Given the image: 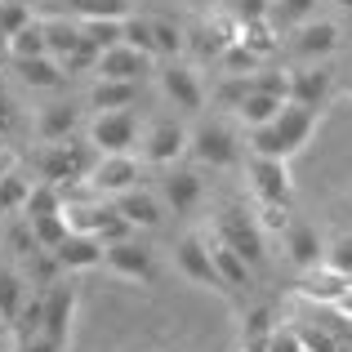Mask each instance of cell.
Here are the masks:
<instances>
[{
	"mask_svg": "<svg viewBox=\"0 0 352 352\" xmlns=\"http://www.w3.org/2000/svg\"><path fill=\"white\" fill-rule=\"evenodd\" d=\"M321 263L352 281V232H339L335 241H326V258H321Z\"/></svg>",
	"mask_w": 352,
	"mask_h": 352,
	"instance_id": "obj_35",
	"label": "cell"
},
{
	"mask_svg": "<svg viewBox=\"0 0 352 352\" xmlns=\"http://www.w3.org/2000/svg\"><path fill=\"white\" fill-rule=\"evenodd\" d=\"M5 54H9V58H36V54H50V41H45L41 14H36L18 36H9V41H5Z\"/></svg>",
	"mask_w": 352,
	"mask_h": 352,
	"instance_id": "obj_30",
	"label": "cell"
},
{
	"mask_svg": "<svg viewBox=\"0 0 352 352\" xmlns=\"http://www.w3.org/2000/svg\"><path fill=\"white\" fill-rule=\"evenodd\" d=\"M63 63V72H67V76H85V72H98V50L94 45H80V50H72L67 58H58Z\"/></svg>",
	"mask_w": 352,
	"mask_h": 352,
	"instance_id": "obj_38",
	"label": "cell"
},
{
	"mask_svg": "<svg viewBox=\"0 0 352 352\" xmlns=\"http://www.w3.org/2000/svg\"><path fill=\"white\" fill-rule=\"evenodd\" d=\"M188 156L206 170H228L241 161V134L228 120H201L188 129Z\"/></svg>",
	"mask_w": 352,
	"mask_h": 352,
	"instance_id": "obj_4",
	"label": "cell"
},
{
	"mask_svg": "<svg viewBox=\"0 0 352 352\" xmlns=\"http://www.w3.org/2000/svg\"><path fill=\"white\" fill-rule=\"evenodd\" d=\"M103 263H107V272H112V276H120V281H138V285H152L156 281V258H152V250L138 245L134 236L103 245Z\"/></svg>",
	"mask_w": 352,
	"mask_h": 352,
	"instance_id": "obj_9",
	"label": "cell"
},
{
	"mask_svg": "<svg viewBox=\"0 0 352 352\" xmlns=\"http://www.w3.org/2000/svg\"><path fill=\"white\" fill-rule=\"evenodd\" d=\"M67 201H63V188L58 183H45L36 179L32 192H27V206H23V219H45V214H63Z\"/></svg>",
	"mask_w": 352,
	"mask_h": 352,
	"instance_id": "obj_28",
	"label": "cell"
},
{
	"mask_svg": "<svg viewBox=\"0 0 352 352\" xmlns=\"http://www.w3.org/2000/svg\"><path fill=\"white\" fill-rule=\"evenodd\" d=\"M250 174V192L258 206H290L294 201V179H290V161H272V156H254L245 161Z\"/></svg>",
	"mask_w": 352,
	"mask_h": 352,
	"instance_id": "obj_8",
	"label": "cell"
},
{
	"mask_svg": "<svg viewBox=\"0 0 352 352\" xmlns=\"http://www.w3.org/2000/svg\"><path fill=\"white\" fill-rule=\"evenodd\" d=\"M125 45H134V50H143L147 58L161 63V54H156V36H152V18H125Z\"/></svg>",
	"mask_w": 352,
	"mask_h": 352,
	"instance_id": "obj_36",
	"label": "cell"
},
{
	"mask_svg": "<svg viewBox=\"0 0 352 352\" xmlns=\"http://www.w3.org/2000/svg\"><path fill=\"white\" fill-rule=\"evenodd\" d=\"M9 63H14L18 80H23L27 89H41V94H54V89H63V85L72 80L54 54H36V58H9Z\"/></svg>",
	"mask_w": 352,
	"mask_h": 352,
	"instance_id": "obj_20",
	"label": "cell"
},
{
	"mask_svg": "<svg viewBox=\"0 0 352 352\" xmlns=\"http://www.w3.org/2000/svg\"><path fill=\"white\" fill-rule=\"evenodd\" d=\"M54 258L63 263V272H89L103 263V241L89 232H67V241L54 250Z\"/></svg>",
	"mask_w": 352,
	"mask_h": 352,
	"instance_id": "obj_23",
	"label": "cell"
},
{
	"mask_svg": "<svg viewBox=\"0 0 352 352\" xmlns=\"http://www.w3.org/2000/svg\"><path fill=\"white\" fill-rule=\"evenodd\" d=\"M156 197H161L165 210H174V214H192V210L201 206V197H206V179H201V170H192V165H170V170L161 174Z\"/></svg>",
	"mask_w": 352,
	"mask_h": 352,
	"instance_id": "obj_11",
	"label": "cell"
},
{
	"mask_svg": "<svg viewBox=\"0 0 352 352\" xmlns=\"http://www.w3.org/2000/svg\"><path fill=\"white\" fill-rule=\"evenodd\" d=\"M339 45H344V32H339L335 18H308V23L285 32V50L299 63H326Z\"/></svg>",
	"mask_w": 352,
	"mask_h": 352,
	"instance_id": "obj_7",
	"label": "cell"
},
{
	"mask_svg": "<svg viewBox=\"0 0 352 352\" xmlns=\"http://www.w3.org/2000/svg\"><path fill=\"white\" fill-rule=\"evenodd\" d=\"M152 67H156V58H147L143 50H134V45L120 41V45H112V50L98 54V72H94V76H107V80H138V85H143Z\"/></svg>",
	"mask_w": 352,
	"mask_h": 352,
	"instance_id": "obj_16",
	"label": "cell"
},
{
	"mask_svg": "<svg viewBox=\"0 0 352 352\" xmlns=\"http://www.w3.org/2000/svg\"><path fill=\"white\" fill-rule=\"evenodd\" d=\"M41 23H45V41H50V54H54V58H67L72 50H80V45H85L76 18H41Z\"/></svg>",
	"mask_w": 352,
	"mask_h": 352,
	"instance_id": "obj_26",
	"label": "cell"
},
{
	"mask_svg": "<svg viewBox=\"0 0 352 352\" xmlns=\"http://www.w3.org/2000/svg\"><path fill=\"white\" fill-rule=\"evenodd\" d=\"M317 129H321V112H317V107L285 103L276 120L250 129V152H254V156H272V161H290V156H299L303 147L317 138Z\"/></svg>",
	"mask_w": 352,
	"mask_h": 352,
	"instance_id": "obj_1",
	"label": "cell"
},
{
	"mask_svg": "<svg viewBox=\"0 0 352 352\" xmlns=\"http://www.w3.org/2000/svg\"><path fill=\"white\" fill-rule=\"evenodd\" d=\"M27 228H32V236H36V245L41 250H58L63 241H67V214H45V219H27Z\"/></svg>",
	"mask_w": 352,
	"mask_h": 352,
	"instance_id": "obj_33",
	"label": "cell"
},
{
	"mask_svg": "<svg viewBox=\"0 0 352 352\" xmlns=\"http://www.w3.org/2000/svg\"><path fill=\"white\" fill-rule=\"evenodd\" d=\"M348 285H352L348 276H339V272H330L326 263H317V267H308V272H299L294 294L308 299V303H317V308H335V303L348 294Z\"/></svg>",
	"mask_w": 352,
	"mask_h": 352,
	"instance_id": "obj_17",
	"label": "cell"
},
{
	"mask_svg": "<svg viewBox=\"0 0 352 352\" xmlns=\"http://www.w3.org/2000/svg\"><path fill=\"white\" fill-rule=\"evenodd\" d=\"M281 107H285V98H276V94H245V103L236 107V120L245 129H258V125L281 116Z\"/></svg>",
	"mask_w": 352,
	"mask_h": 352,
	"instance_id": "obj_29",
	"label": "cell"
},
{
	"mask_svg": "<svg viewBox=\"0 0 352 352\" xmlns=\"http://www.w3.org/2000/svg\"><path fill=\"white\" fill-rule=\"evenodd\" d=\"M138 156H143L147 165H161V170H170V165H179L183 156H188V125L174 116H156L143 125V143H138Z\"/></svg>",
	"mask_w": 352,
	"mask_h": 352,
	"instance_id": "obj_5",
	"label": "cell"
},
{
	"mask_svg": "<svg viewBox=\"0 0 352 352\" xmlns=\"http://www.w3.org/2000/svg\"><path fill=\"white\" fill-rule=\"evenodd\" d=\"M335 312H344V317H352V285H348V294L335 303Z\"/></svg>",
	"mask_w": 352,
	"mask_h": 352,
	"instance_id": "obj_44",
	"label": "cell"
},
{
	"mask_svg": "<svg viewBox=\"0 0 352 352\" xmlns=\"http://www.w3.org/2000/svg\"><path fill=\"white\" fill-rule=\"evenodd\" d=\"M0 50H5V41H0Z\"/></svg>",
	"mask_w": 352,
	"mask_h": 352,
	"instance_id": "obj_48",
	"label": "cell"
},
{
	"mask_svg": "<svg viewBox=\"0 0 352 352\" xmlns=\"http://www.w3.org/2000/svg\"><path fill=\"white\" fill-rule=\"evenodd\" d=\"M214 236L223 241L228 250H236L241 258H245L254 272H263L267 267V232L258 228V219L250 214L245 206H223L219 210V219H214Z\"/></svg>",
	"mask_w": 352,
	"mask_h": 352,
	"instance_id": "obj_3",
	"label": "cell"
},
{
	"mask_svg": "<svg viewBox=\"0 0 352 352\" xmlns=\"http://www.w3.org/2000/svg\"><path fill=\"white\" fill-rule=\"evenodd\" d=\"M339 80L326 63H303V67H290V103H303V107H317L326 112V103L335 98Z\"/></svg>",
	"mask_w": 352,
	"mask_h": 352,
	"instance_id": "obj_12",
	"label": "cell"
},
{
	"mask_svg": "<svg viewBox=\"0 0 352 352\" xmlns=\"http://www.w3.org/2000/svg\"><path fill=\"white\" fill-rule=\"evenodd\" d=\"M152 36H156V54H161V63H174L183 50H188V32H183L179 23H170V18H152Z\"/></svg>",
	"mask_w": 352,
	"mask_h": 352,
	"instance_id": "obj_31",
	"label": "cell"
},
{
	"mask_svg": "<svg viewBox=\"0 0 352 352\" xmlns=\"http://www.w3.org/2000/svg\"><path fill=\"white\" fill-rule=\"evenodd\" d=\"M263 352H303L299 326H272V335H267V348H263Z\"/></svg>",
	"mask_w": 352,
	"mask_h": 352,
	"instance_id": "obj_39",
	"label": "cell"
},
{
	"mask_svg": "<svg viewBox=\"0 0 352 352\" xmlns=\"http://www.w3.org/2000/svg\"><path fill=\"white\" fill-rule=\"evenodd\" d=\"M245 94H254V80H250V72H245V76H236V72H223V80L214 85V94H210V98H214L219 107H232V112H236V107L245 103Z\"/></svg>",
	"mask_w": 352,
	"mask_h": 352,
	"instance_id": "obj_34",
	"label": "cell"
},
{
	"mask_svg": "<svg viewBox=\"0 0 352 352\" xmlns=\"http://www.w3.org/2000/svg\"><path fill=\"white\" fill-rule=\"evenodd\" d=\"M156 76H161V94L170 98L179 112L197 116L201 107H206V85H201L197 67H188V63H165Z\"/></svg>",
	"mask_w": 352,
	"mask_h": 352,
	"instance_id": "obj_13",
	"label": "cell"
},
{
	"mask_svg": "<svg viewBox=\"0 0 352 352\" xmlns=\"http://www.w3.org/2000/svg\"><path fill=\"white\" fill-rule=\"evenodd\" d=\"M174 267H179L192 285L223 290V281H219V272H214V258H210V241L206 236H183L179 245H174Z\"/></svg>",
	"mask_w": 352,
	"mask_h": 352,
	"instance_id": "obj_15",
	"label": "cell"
},
{
	"mask_svg": "<svg viewBox=\"0 0 352 352\" xmlns=\"http://www.w3.org/2000/svg\"><path fill=\"white\" fill-rule=\"evenodd\" d=\"M9 5H27V9H36V5H41V0H9Z\"/></svg>",
	"mask_w": 352,
	"mask_h": 352,
	"instance_id": "obj_45",
	"label": "cell"
},
{
	"mask_svg": "<svg viewBox=\"0 0 352 352\" xmlns=\"http://www.w3.org/2000/svg\"><path fill=\"white\" fill-rule=\"evenodd\" d=\"M14 352H63V348H54L45 335H36V339H27V344H14Z\"/></svg>",
	"mask_w": 352,
	"mask_h": 352,
	"instance_id": "obj_42",
	"label": "cell"
},
{
	"mask_svg": "<svg viewBox=\"0 0 352 352\" xmlns=\"http://www.w3.org/2000/svg\"><path fill=\"white\" fill-rule=\"evenodd\" d=\"M14 170V152H9V147H0V174H9Z\"/></svg>",
	"mask_w": 352,
	"mask_h": 352,
	"instance_id": "obj_43",
	"label": "cell"
},
{
	"mask_svg": "<svg viewBox=\"0 0 352 352\" xmlns=\"http://www.w3.org/2000/svg\"><path fill=\"white\" fill-rule=\"evenodd\" d=\"M18 129H23V112H18V103L0 89V138L18 134Z\"/></svg>",
	"mask_w": 352,
	"mask_h": 352,
	"instance_id": "obj_41",
	"label": "cell"
},
{
	"mask_svg": "<svg viewBox=\"0 0 352 352\" xmlns=\"http://www.w3.org/2000/svg\"><path fill=\"white\" fill-rule=\"evenodd\" d=\"M80 125H85V103H45L32 129L41 143H58V138H72Z\"/></svg>",
	"mask_w": 352,
	"mask_h": 352,
	"instance_id": "obj_18",
	"label": "cell"
},
{
	"mask_svg": "<svg viewBox=\"0 0 352 352\" xmlns=\"http://www.w3.org/2000/svg\"><path fill=\"white\" fill-rule=\"evenodd\" d=\"M32 165L36 174H41L45 183H58V188H67V183H85L89 174H94L98 165V147L89 143V138H58V143H41L32 152Z\"/></svg>",
	"mask_w": 352,
	"mask_h": 352,
	"instance_id": "obj_2",
	"label": "cell"
},
{
	"mask_svg": "<svg viewBox=\"0 0 352 352\" xmlns=\"http://www.w3.org/2000/svg\"><path fill=\"white\" fill-rule=\"evenodd\" d=\"M72 326H76V285H72V281H58V285H50V303H45V326H41V335L50 339L54 348L67 352Z\"/></svg>",
	"mask_w": 352,
	"mask_h": 352,
	"instance_id": "obj_14",
	"label": "cell"
},
{
	"mask_svg": "<svg viewBox=\"0 0 352 352\" xmlns=\"http://www.w3.org/2000/svg\"><path fill=\"white\" fill-rule=\"evenodd\" d=\"M210 258H214V272H219V281H223V290L250 285V276H254V267H250L236 250H228L219 236H210Z\"/></svg>",
	"mask_w": 352,
	"mask_h": 352,
	"instance_id": "obj_25",
	"label": "cell"
},
{
	"mask_svg": "<svg viewBox=\"0 0 352 352\" xmlns=\"http://www.w3.org/2000/svg\"><path fill=\"white\" fill-rule=\"evenodd\" d=\"M27 192H32V179H27L23 170L0 174V214H23Z\"/></svg>",
	"mask_w": 352,
	"mask_h": 352,
	"instance_id": "obj_32",
	"label": "cell"
},
{
	"mask_svg": "<svg viewBox=\"0 0 352 352\" xmlns=\"http://www.w3.org/2000/svg\"><path fill=\"white\" fill-rule=\"evenodd\" d=\"M285 241V258H290L299 272H308V267H317L321 258H326V241H321L317 228H308V223H290L281 232Z\"/></svg>",
	"mask_w": 352,
	"mask_h": 352,
	"instance_id": "obj_22",
	"label": "cell"
},
{
	"mask_svg": "<svg viewBox=\"0 0 352 352\" xmlns=\"http://www.w3.org/2000/svg\"><path fill=\"white\" fill-rule=\"evenodd\" d=\"M335 5H339V9H352V0H335Z\"/></svg>",
	"mask_w": 352,
	"mask_h": 352,
	"instance_id": "obj_47",
	"label": "cell"
},
{
	"mask_svg": "<svg viewBox=\"0 0 352 352\" xmlns=\"http://www.w3.org/2000/svg\"><path fill=\"white\" fill-rule=\"evenodd\" d=\"M89 143L98 147V156H116V152H138V143H143V125H138L134 107H125V112H94L89 120Z\"/></svg>",
	"mask_w": 352,
	"mask_h": 352,
	"instance_id": "obj_6",
	"label": "cell"
},
{
	"mask_svg": "<svg viewBox=\"0 0 352 352\" xmlns=\"http://www.w3.org/2000/svg\"><path fill=\"white\" fill-rule=\"evenodd\" d=\"M317 5L321 0H267V23H272L276 32H290V27L317 18Z\"/></svg>",
	"mask_w": 352,
	"mask_h": 352,
	"instance_id": "obj_27",
	"label": "cell"
},
{
	"mask_svg": "<svg viewBox=\"0 0 352 352\" xmlns=\"http://www.w3.org/2000/svg\"><path fill=\"white\" fill-rule=\"evenodd\" d=\"M138 94H143V85H138V80L94 76V85H89V94H85V107H94V112H125V107L138 103Z\"/></svg>",
	"mask_w": 352,
	"mask_h": 352,
	"instance_id": "obj_21",
	"label": "cell"
},
{
	"mask_svg": "<svg viewBox=\"0 0 352 352\" xmlns=\"http://www.w3.org/2000/svg\"><path fill=\"white\" fill-rule=\"evenodd\" d=\"M344 94L352 98V72H348V76H344Z\"/></svg>",
	"mask_w": 352,
	"mask_h": 352,
	"instance_id": "obj_46",
	"label": "cell"
},
{
	"mask_svg": "<svg viewBox=\"0 0 352 352\" xmlns=\"http://www.w3.org/2000/svg\"><path fill=\"white\" fill-rule=\"evenodd\" d=\"M138 179H143V156L116 152V156H98L94 174H89V188L98 197H120V192H134Z\"/></svg>",
	"mask_w": 352,
	"mask_h": 352,
	"instance_id": "obj_10",
	"label": "cell"
},
{
	"mask_svg": "<svg viewBox=\"0 0 352 352\" xmlns=\"http://www.w3.org/2000/svg\"><path fill=\"white\" fill-rule=\"evenodd\" d=\"M36 18V9L27 5H9V0H0V41H9V36H18L27 23Z\"/></svg>",
	"mask_w": 352,
	"mask_h": 352,
	"instance_id": "obj_37",
	"label": "cell"
},
{
	"mask_svg": "<svg viewBox=\"0 0 352 352\" xmlns=\"http://www.w3.org/2000/svg\"><path fill=\"white\" fill-rule=\"evenodd\" d=\"M258 228L263 232H285L290 228V206H258Z\"/></svg>",
	"mask_w": 352,
	"mask_h": 352,
	"instance_id": "obj_40",
	"label": "cell"
},
{
	"mask_svg": "<svg viewBox=\"0 0 352 352\" xmlns=\"http://www.w3.org/2000/svg\"><path fill=\"white\" fill-rule=\"evenodd\" d=\"M27 276L23 267L14 263H0V330H9L18 321V312H23V299H27Z\"/></svg>",
	"mask_w": 352,
	"mask_h": 352,
	"instance_id": "obj_24",
	"label": "cell"
},
{
	"mask_svg": "<svg viewBox=\"0 0 352 352\" xmlns=\"http://www.w3.org/2000/svg\"><path fill=\"white\" fill-rule=\"evenodd\" d=\"M120 210V219H125L129 228H143V232H152V228L165 223V201L156 197L152 188H134V192H120L112 201Z\"/></svg>",
	"mask_w": 352,
	"mask_h": 352,
	"instance_id": "obj_19",
	"label": "cell"
}]
</instances>
